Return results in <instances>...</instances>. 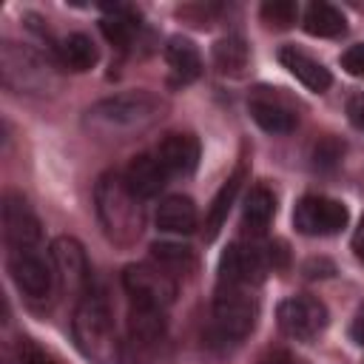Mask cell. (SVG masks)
<instances>
[{"instance_id":"cell-12","label":"cell","mask_w":364,"mask_h":364,"mask_svg":"<svg viewBox=\"0 0 364 364\" xmlns=\"http://www.w3.org/2000/svg\"><path fill=\"white\" fill-rule=\"evenodd\" d=\"M267 256L264 247H253V245H230L222 253L219 262V282L225 284H250L259 287L264 270H267Z\"/></svg>"},{"instance_id":"cell-16","label":"cell","mask_w":364,"mask_h":364,"mask_svg":"<svg viewBox=\"0 0 364 364\" xmlns=\"http://www.w3.org/2000/svg\"><path fill=\"white\" fill-rule=\"evenodd\" d=\"M279 63H282V65H284L301 85H307V88L316 91V94L327 91L330 82H333L330 71H327L318 60H313L310 54H304V51L296 48V46H284V48L279 51Z\"/></svg>"},{"instance_id":"cell-21","label":"cell","mask_w":364,"mask_h":364,"mask_svg":"<svg viewBox=\"0 0 364 364\" xmlns=\"http://www.w3.org/2000/svg\"><path fill=\"white\" fill-rule=\"evenodd\" d=\"M196 205L188 196H165L156 208V228L168 233H191L196 228Z\"/></svg>"},{"instance_id":"cell-27","label":"cell","mask_w":364,"mask_h":364,"mask_svg":"<svg viewBox=\"0 0 364 364\" xmlns=\"http://www.w3.org/2000/svg\"><path fill=\"white\" fill-rule=\"evenodd\" d=\"M341 151H344V145H341L336 136H324V139H318L316 148H313V162H316L318 168H333V165L341 159Z\"/></svg>"},{"instance_id":"cell-7","label":"cell","mask_w":364,"mask_h":364,"mask_svg":"<svg viewBox=\"0 0 364 364\" xmlns=\"http://www.w3.org/2000/svg\"><path fill=\"white\" fill-rule=\"evenodd\" d=\"M347 208L321 193H307L293 208V225L304 236H333L347 225Z\"/></svg>"},{"instance_id":"cell-15","label":"cell","mask_w":364,"mask_h":364,"mask_svg":"<svg viewBox=\"0 0 364 364\" xmlns=\"http://www.w3.org/2000/svg\"><path fill=\"white\" fill-rule=\"evenodd\" d=\"M247 108H250V117L256 119V125L267 134H290L299 122L296 111L284 100H279L273 94H264V88H259L247 100Z\"/></svg>"},{"instance_id":"cell-18","label":"cell","mask_w":364,"mask_h":364,"mask_svg":"<svg viewBox=\"0 0 364 364\" xmlns=\"http://www.w3.org/2000/svg\"><path fill=\"white\" fill-rule=\"evenodd\" d=\"M54 57H57V65L65 68V71H74V74H82L88 68L97 65L100 60V51L94 46V40L88 34H68L63 37L57 46H54Z\"/></svg>"},{"instance_id":"cell-23","label":"cell","mask_w":364,"mask_h":364,"mask_svg":"<svg viewBox=\"0 0 364 364\" xmlns=\"http://www.w3.org/2000/svg\"><path fill=\"white\" fill-rule=\"evenodd\" d=\"M304 31L313 37H338L347 31V20L333 3L316 0L304 11Z\"/></svg>"},{"instance_id":"cell-14","label":"cell","mask_w":364,"mask_h":364,"mask_svg":"<svg viewBox=\"0 0 364 364\" xmlns=\"http://www.w3.org/2000/svg\"><path fill=\"white\" fill-rule=\"evenodd\" d=\"M168 171L165 165L156 159V154H139L128 162V168L122 171V179L128 185V191L136 196V199H151L156 196L165 182H168Z\"/></svg>"},{"instance_id":"cell-30","label":"cell","mask_w":364,"mask_h":364,"mask_svg":"<svg viewBox=\"0 0 364 364\" xmlns=\"http://www.w3.org/2000/svg\"><path fill=\"white\" fill-rule=\"evenodd\" d=\"M20 364H57V361L48 358L46 353H40V350L31 347V344H23V347H20Z\"/></svg>"},{"instance_id":"cell-33","label":"cell","mask_w":364,"mask_h":364,"mask_svg":"<svg viewBox=\"0 0 364 364\" xmlns=\"http://www.w3.org/2000/svg\"><path fill=\"white\" fill-rule=\"evenodd\" d=\"M264 364H307V361L296 358V355L287 353V350H279V353H273L270 358H264Z\"/></svg>"},{"instance_id":"cell-19","label":"cell","mask_w":364,"mask_h":364,"mask_svg":"<svg viewBox=\"0 0 364 364\" xmlns=\"http://www.w3.org/2000/svg\"><path fill=\"white\" fill-rule=\"evenodd\" d=\"M245 173H247V168H245V162H239L236 165V171L222 182V188L216 191V196H213V202H210V208H208V216H205V239L210 242V239H216V233L222 230V225H225V219H228V210H230V205H233V199H236V193H239V188H242V182H245Z\"/></svg>"},{"instance_id":"cell-6","label":"cell","mask_w":364,"mask_h":364,"mask_svg":"<svg viewBox=\"0 0 364 364\" xmlns=\"http://www.w3.org/2000/svg\"><path fill=\"white\" fill-rule=\"evenodd\" d=\"M122 287L134 304H151V307H162V310L176 296V279L154 262L128 264L122 273Z\"/></svg>"},{"instance_id":"cell-13","label":"cell","mask_w":364,"mask_h":364,"mask_svg":"<svg viewBox=\"0 0 364 364\" xmlns=\"http://www.w3.org/2000/svg\"><path fill=\"white\" fill-rule=\"evenodd\" d=\"M154 154L165 165V171L171 176H188L199 165V139L193 134L173 131V134H165L159 139V145H156Z\"/></svg>"},{"instance_id":"cell-3","label":"cell","mask_w":364,"mask_h":364,"mask_svg":"<svg viewBox=\"0 0 364 364\" xmlns=\"http://www.w3.org/2000/svg\"><path fill=\"white\" fill-rule=\"evenodd\" d=\"M94 202H97V216L105 228V236L122 247L134 245L142 233V205L139 199L128 191L122 173H105L100 176L94 188Z\"/></svg>"},{"instance_id":"cell-22","label":"cell","mask_w":364,"mask_h":364,"mask_svg":"<svg viewBox=\"0 0 364 364\" xmlns=\"http://www.w3.org/2000/svg\"><path fill=\"white\" fill-rule=\"evenodd\" d=\"M165 60H168L176 82H193L202 74L199 48L188 37H171L168 46H165Z\"/></svg>"},{"instance_id":"cell-20","label":"cell","mask_w":364,"mask_h":364,"mask_svg":"<svg viewBox=\"0 0 364 364\" xmlns=\"http://www.w3.org/2000/svg\"><path fill=\"white\" fill-rule=\"evenodd\" d=\"M273 213H276V196H273V191L264 188V185H253V188L247 191V196H245L242 228H245L247 233L259 236V233L267 230Z\"/></svg>"},{"instance_id":"cell-11","label":"cell","mask_w":364,"mask_h":364,"mask_svg":"<svg viewBox=\"0 0 364 364\" xmlns=\"http://www.w3.org/2000/svg\"><path fill=\"white\" fill-rule=\"evenodd\" d=\"M43 230H40V219L37 213L31 210V205L9 191L3 196V239H6V247L9 250H17V247H37Z\"/></svg>"},{"instance_id":"cell-25","label":"cell","mask_w":364,"mask_h":364,"mask_svg":"<svg viewBox=\"0 0 364 364\" xmlns=\"http://www.w3.org/2000/svg\"><path fill=\"white\" fill-rule=\"evenodd\" d=\"M151 262L159 264L173 279L176 276H188L196 267L193 250L185 247V245H176V242H156V245H151Z\"/></svg>"},{"instance_id":"cell-32","label":"cell","mask_w":364,"mask_h":364,"mask_svg":"<svg viewBox=\"0 0 364 364\" xmlns=\"http://www.w3.org/2000/svg\"><path fill=\"white\" fill-rule=\"evenodd\" d=\"M353 253H355L358 262H364V216H361V222H358V228L353 233Z\"/></svg>"},{"instance_id":"cell-8","label":"cell","mask_w":364,"mask_h":364,"mask_svg":"<svg viewBox=\"0 0 364 364\" xmlns=\"http://www.w3.org/2000/svg\"><path fill=\"white\" fill-rule=\"evenodd\" d=\"M279 327L296 341H313L327 327V307L313 296H290L279 304Z\"/></svg>"},{"instance_id":"cell-28","label":"cell","mask_w":364,"mask_h":364,"mask_svg":"<svg viewBox=\"0 0 364 364\" xmlns=\"http://www.w3.org/2000/svg\"><path fill=\"white\" fill-rule=\"evenodd\" d=\"M341 68H344L350 77H364V43L350 46V48L341 54Z\"/></svg>"},{"instance_id":"cell-5","label":"cell","mask_w":364,"mask_h":364,"mask_svg":"<svg viewBox=\"0 0 364 364\" xmlns=\"http://www.w3.org/2000/svg\"><path fill=\"white\" fill-rule=\"evenodd\" d=\"M9 273L17 290L31 301L48 299L54 290V279H57L51 256H43L37 247L9 250Z\"/></svg>"},{"instance_id":"cell-29","label":"cell","mask_w":364,"mask_h":364,"mask_svg":"<svg viewBox=\"0 0 364 364\" xmlns=\"http://www.w3.org/2000/svg\"><path fill=\"white\" fill-rule=\"evenodd\" d=\"M347 117H350V122H353L355 128L364 131V91L355 94V97H350V102H347Z\"/></svg>"},{"instance_id":"cell-2","label":"cell","mask_w":364,"mask_h":364,"mask_svg":"<svg viewBox=\"0 0 364 364\" xmlns=\"http://www.w3.org/2000/svg\"><path fill=\"white\" fill-rule=\"evenodd\" d=\"M74 341L80 353L94 361V364H117L119 358V344H117V330H114V316L100 290H88L77 299L74 318H71Z\"/></svg>"},{"instance_id":"cell-1","label":"cell","mask_w":364,"mask_h":364,"mask_svg":"<svg viewBox=\"0 0 364 364\" xmlns=\"http://www.w3.org/2000/svg\"><path fill=\"white\" fill-rule=\"evenodd\" d=\"M165 114V100L154 91H128L108 100H100L85 111V128L97 139L125 142L148 131Z\"/></svg>"},{"instance_id":"cell-4","label":"cell","mask_w":364,"mask_h":364,"mask_svg":"<svg viewBox=\"0 0 364 364\" xmlns=\"http://www.w3.org/2000/svg\"><path fill=\"white\" fill-rule=\"evenodd\" d=\"M259 316V296L250 284H225L219 282L213 299V324L210 344H236L242 341Z\"/></svg>"},{"instance_id":"cell-10","label":"cell","mask_w":364,"mask_h":364,"mask_svg":"<svg viewBox=\"0 0 364 364\" xmlns=\"http://www.w3.org/2000/svg\"><path fill=\"white\" fill-rule=\"evenodd\" d=\"M51 262H54V270H57V279L60 284L74 293L77 299L82 293L91 290V264H88V256L82 250V245L71 236H57L51 242V250H48Z\"/></svg>"},{"instance_id":"cell-9","label":"cell","mask_w":364,"mask_h":364,"mask_svg":"<svg viewBox=\"0 0 364 364\" xmlns=\"http://www.w3.org/2000/svg\"><path fill=\"white\" fill-rule=\"evenodd\" d=\"M3 82L17 91H46L48 88V65L26 46L6 43L3 46Z\"/></svg>"},{"instance_id":"cell-17","label":"cell","mask_w":364,"mask_h":364,"mask_svg":"<svg viewBox=\"0 0 364 364\" xmlns=\"http://www.w3.org/2000/svg\"><path fill=\"white\" fill-rule=\"evenodd\" d=\"M128 336L136 347L148 350L156 347L165 338V310L162 307H151V304H134L131 301V313H128Z\"/></svg>"},{"instance_id":"cell-31","label":"cell","mask_w":364,"mask_h":364,"mask_svg":"<svg viewBox=\"0 0 364 364\" xmlns=\"http://www.w3.org/2000/svg\"><path fill=\"white\" fill-rule=\"evenodd\" d=\"M350 338H353L358 347H364V307H358V313H355V318H353V324H350Z\"/></svg>"},{"instance_id":"cell-26","label":"cell","mask_w":364,"mask_h":364,"mask_svg":"<svg viewBox=\"0 0 364 364\" xmlns=\"http://www.w3.org/2000/svg\"><path fill=\"white\" fill-rule=\"evenodd\" d=\"M259 14L270 28H290L299 17V6L293 0H267L262 3Z\"/></svg>"},{"instance_id":"cell-24","label":"cell","mask_w":364,"mask_h":364,"mask_svg":"<svg viewBox=\"0 0 364 364\" xmlns=\"http://www.w3.org/2000/svg\"><path fill=\"white\" fill-rule=\"evenodd\" d=\"M213 65L225 77H239L247 65V43L239 34H228L213 43Z\"/></svg>"}]
</instances>
